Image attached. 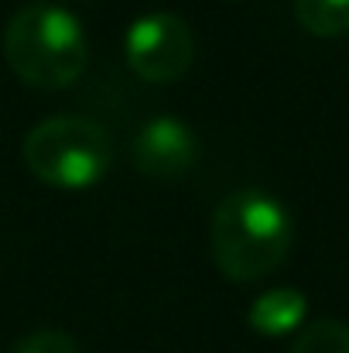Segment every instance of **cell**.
Returning <instances> with one entry per match:
<instances>
[{
  "label": "cell",
  "instance_id": "6",
  "mask_svg": "<svg viewBox=\"0 0 349 353\" xmlns=\"http://www.w3.org/2000/svg\"><path fill=\"white\" fill-rule=\"evenodd\" d=\"M308 299L298 288H271L260 299H253L246 323L257 336H288L305 323Z\"/></svg>",
  "mask_w": 349,
  "mask_h": 353
},
{
  "label": "cell",
  "instance_id": "8",
  "mask_svg": "<svg viewBox=\"0 0 349 353\" xmlns=\"http://www.w3.org/2000/svg\"><path fill=\"white\" fill-rule=\"evenodd\" d=\"M291 353H349V326L336 319H319L298 333Z\"/></svg>",
  "mask_w": 349,
  "mask_h": 353
},
{
  "label": "cell",
  "instance_id": "1",
  "mask_svg": "<svg viewBox=\"0 0 349 353\" xmlns=\"http://www.w3.org/2000/svg\"><path fill=\"white\" fill-rule=\"evenodd\" d=\"M291 213L260 189H236L213 213V261L230 281H260L277 271L291 250Z\"/></svg>",
  "mask_w": 349,
  "mask_h": 353
},
{
  "label": "cell",
  "instance_id": "9",
  "mask_svg": "<svg viewBox=\"0 0 349 353\" xmlns=\"http://www.w3.org/2000/svg\"><path fill=\"white\" fill-rule=\"evenodd\" d=\"M10 353H79V347L62 330H38V333H28Z\"/></svg>",
  "mask_w": 349,
  "mask_h": 353
},
{
  "label": "cell",
  "instance_id": "4",
  "mask_svg": "<svg viewBox=\"0 0 349 353\" xmlns=\"http://www.w3.org/2000/svg\"><path fill=\"white\" fill-rule=\"evenodd\" d=\"M123 55L144 83H175L195 59V38L178 14L151 10L127 28Z\"/></svg>",
  "mask_w": 349,
  "mask_h": 353
},
{
  "label": "cell",
  "instance_id": "3",
  "mask_svg": "<svg viewBox=\"0 0 349 353\" xmlns=\"http://www.w3.org/2000/svg\"><path fill=\"white\" fill-rule=\"evenodd\" d=\"M24 165L28 172L52 189H93L107 179L114 165L110 134L86 117H52L41 120L24 137Z\"/></svg>",
  "mask_w": 349,
  "mask_h": 353
},
{
  "label": "cell",
  "instance_id": "5",
  "mask_svg": "<svg viewBox=\"0 0 349 353\" xmlns=\"http://www.w3.org/2000/svg\"><path fill=\"white\" fill-rule=\"evenodd\" d=\"M134 165L147 179H178L199 158L195 130L178 117H151L134 134Z\"/></svg>",
  "mask_w": 349,
  "mask_h": 353
},
{
  "label": "cell",
  "instance_id": "7",
  "mask_svg": "<svg viewBox=\"0 0 349 353\" xmlns=\"http://www.w3.org/2000/svg\"><path fill=\"white\" fill-rule=\"evenodd\" d=\"M298 24L315 38H336L349 31V0H295Z\"/></svg>",
  "mask_w": 349,
  "mask_h": 353
},
{
  "label": "cell",
  "instance_id": "2",
  "mask_svg": "<svg viewBox=\"0 0 349 353\" xmlns=\"http://www.w3.org/2000/svg\"><path fill=\"white\" fill-rule=\"evenodd\" d=\"M86 28L59 3H24L3 31V59L17 79L38 90H65L86 69Z\"/></svg>",
  "mask_w": 349,
  "mask_h": 353
}]
</instances>
